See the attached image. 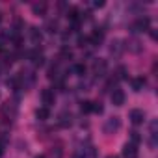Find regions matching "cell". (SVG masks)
<instances>
[{
	"label": "cell",
	"instance_id": "obj_8",
	"mask_svg": "<svg viewBox=\"0 0 158 158\" xmlns=\"http://www.w3.org/2000/svg\"><path fill=\"white\" fill-rule=\"evenodd\" d=\"M123 156H125V158H138V149H136V145L127 143V145L123 147Z\"/></svg>",
	"mask_w": 158,
	"mask_h": 158
},
{
	"label": "cell",
	"instance_id": "obj_3",
	"mask_svg": "<svg viewBox=\"0 0 158 158\" xmlns=\"http://www.w3.org/2000/svg\"><path fill=\"white\" fill-rule=\"evenodd\" d=\"M149 24H151L149 17H139V19L132 24V32H143V30L149 28Z\"/></svg>",
	"mask_w": 158,
	"mask_h": 158
},
{
	"label": "cell",
	"instance_id": "obj_7",
	"mask_svg": "<svg viewBox=\"0 0 158 158\" xmlns=\"http://www.w3.org/2000/svg\"><path fill=\"white\" fill-rule=\"evenodd\" d=\"M112 102H114L115 106H123V104H125V91H123V89H114V93H112Z\"/></svg>",
	"mask_w": 158,
	"mask_h": 158
},
{
	"label": "cell",
	"instance_id": "obj_16",
	"mask_svg": "<svg viewBox=\"0 0 158 158\" xmlns=\"http://www.w3.org/2000/svg\"><path fill=\"white\" fill-rule=\"evenodd\" d=\"M73 71H74L76 74H80V76H82V74L86 73V63H76V65L73 67Z\"/></svg>",
	"mask_w": 158,
	"mask_h": 158
},
{
	"label": "cell",
	"instance_id": "obj_19",
	"mask_svg": "<svg viewBox=\"0 0 158 158\" xmlns=\"http://www.w3.org/2000/svg\"><path fill=\"white\" fill-rule=\"evenodd\" d=\"M61 56H63V58H67V60H71V58H73V52H71V48H67V47H61Z\"/></svg>",
	"mask_w": 158,
	"mask_h": 158
},
{
	"label": "cell",
	"instance_id": "obj_14",
	"mask_svg": "<svg viewBox=\"0 0 158 158\" xmlns=\"http://www.w3.org/2000/svg\"><path fill=\"white\" fill-rule=\"evenodd\" d=\"M139 141H141L139 132H138V130H132V132H130V143H132V145H138Z\"/></svg>",
	"mask_w": 158,
	"mask_h": 158
},
{
	"label": "cell",
	"instance_id": "obj_24",
	"mask_svg": "<svg viewBox=\"0 0 158 158\" xmlns=\"http://www.w3.org/2000/svg\"><path fill=\"white\" fill-rule=\"evenodd\" d=\"M73 158H84V156H80V154H74V156H73Z\"/></svg>",
	"mask_w": 158,
	"mask_h": 158
},
{
	"label": "cell",
	"instance_id": "obj_17",
	"mask_svg": "<svg viewBox=\"0 0 158 158\" xmlns=\"http://www.w3.org/2000/svg\"><path fill=\"white\" fill-rule=\"evenodd\" d=\"M47 30H48L50 34L58 32V21H48V23H47Z\"/></svg>",
	"mask_w": 158,
	"mask_h": 158
},
{
	"label": "cell",
	"instance_id": "obj_25",
	"mask_svg": "<svg viewBox=\"0 0 158 158\" xmlns=\"http://www.w3.org/2000/svg\"><path fill=\"white\" fill-rule=\"evenodd\" d=\"M2 152H4V149H2V145H0V156H2Z\"/></svg>",
	"mask_w": 158,
	"mask_h": 158
},
{
	"label": "cell",
	"instance_id": "obj_6",
	"mask_svg": "<svg viewBox=\"0 0 158 158\" xmlns=\"http://www.w3.org/2000/svg\"><path fill=\"white\" fill-rule=\"evenodd\" d=\"M41 101H43V104L47 108L50 104H54V89H43L41 91Z\"/></svg>",
	"mask_w": 158,
	"mask_h": 158
},
{
	"label": "cell",
	"instance_id": "obj_12",
	"mask_svg": "<svg viewBox=\"0 0 158 158\" xmlns=\"http://www.w3.org/2000/svg\"><path fill=\"white\" fill-rule=\"evenodd\" d=\"M32 10H34L35 15H45V11H47V4H34Z\"/></svg>",
	"mask_w": 158,
	"mask_h": 158
},
{
	"label": "cell",
	"instance_id": "obj_1",
	"mask_svg": "<svg viewBox=\"0 0 158 158\" xmlns=\"http://www.w3.org/2000/svg\"><path fill=\"white\" fill-rule=\"evenodd\" d=\"M121 128V119L119 117H110L108 121H106V125H104V132L106 134H114V132H117Z\"/></svg>",
	"mask_w": 158,
	"mask_h": 158
},
{
	"label": "cell",
	"instance_id": "obj_2",
	"mask_svg": "<svg viewBox=\"0 0 158 158\" xmlns=\"http://www.w3.org/2000/svg\"><path fill=\"white\" fill-rule=\"evenodd\" d=\"M106 69H108L106 60H95V61H93V73H95L97 76H104V74H106Z\"/></svg>",
	"mask_w": 158,
	"mask_h": 158
},
{
	"label": "cell",
	"instance_id": "obj_10",
	"mask_svg": "<svg viewBox=\"0 0 158 158\" xmlns=\"http://www.w3.org/2000/svg\"><path fill=\"white\" fill-rule=\"evenodd\" d=\"M35 115H37V119H39V121H47V119L50 117V110H48L47 106H43V108H37Z\"/></svg>",
	"mask_w": 158,
	"mask_h": 158
},
{
	"label": "cell",
	"instance_id": "obj_5",
	"mask_svg": "<svg viewBox=\"0 0 158 158\" xmlns=\"http://www.w3.org/2000/svg\"><path fill=\"white\" fill-rule=\"evenodd\" d=\"M102 39H104V30H102V28H95V30L91 32V35L88 37V41L93 43V45H99Z\"/></svg>",
	"mask_w": 158,
	"mask_h": 158
},
{
	"label": "cell",
	"instance_id": "obj_22",
	"mask_svg": "<svg viewBox=\"0 0 158 158\" xmlns=\"http://www.w3.org/2000/svg\"><path fill=\"white\" fill-rule=\"evenodd\" d=\"M88 43V37L86 35H80V37H78V47H84Z\"/></svg>",
	"mask_w": 158,
	"mask_h": 158
},
{
	"label": "cell",
	"instance_id": "obj_4",
	"mask_svg": "<svg viewBox=\"0 0 158 158\" xmlns=\"http://www.w3.org/2000/svg\"><path fill=\"white\" fill-rule=\"evenodd\" d=\"M128 117H130V121L134 123V125H141L143 121H145V112L143 110H130V114H128Z\"/></svg>",
	"mask_w": 158,
	"mask_h": 158
},
{
	"label": "cell",
	"instance_id": "obj_11",
	"mask_svg": "<svg viewBox=\"0 0 158 158\" xmlns=\"http://www.w3.org/2000/svg\"><path fill=\"white\" fill-rule=\"evenodd\" d=\"M58 123H60V127H69V125L73 123V121H71V114L61 112V114H60V121H58Z\"/></svg>",
	"mask_w": 158,
	"mask_h": 158
},
{
	"label": "cell",
	"instance_id": "obj_21",
	"mask_svg": "<svg viewBox=\"0 0 158 158\" xmlns=\"http://www.w3.org/2000/svg\"><path fill=\"white\" fill-rule=\"evenodd\" d=\"M91 112H95V114H102V104H101V102H93Z\"/></svg>",
	"mask_w": 158,
	"mask_h": 158
},
{
	"label": "cell",
	"instance_id": "obj_15",
	"mask_svg": "<svg viewBox=\"0 0 158 158\" xmlns=\"http://www.w3.org/2000/svg\"><path fill=\"white\" fill-rule=\"evenodd\" d=\"M91 108H93V102H89V101H84V102L80 104L82 114H89V112H91Z\"/></svg>",
	"mask_w": 158,
	"mask_h": 158
},
{
	"label": "cell",
	"instance_id": "obj_27",
	"mask_svg": "<svg viewBox=\"0 0 158 158\" xmlns=\"http://www.w3.org/2000/svg\"><path fill=\"white\" fill-rule=\"evenodd\" d=\"M35 158H45V156H35Z\"/></svg>",
	"mask_w": 158,
	"mask_h": 158
},
{
	"label": "cell",
	"instance_id": "obj_20",
	"mask_svg": "<svg viewBox=\"0 0 158 158\" xmlns=\"http://www.w3.org/2000/svg\"><path fill=\"white\" fill-rule=\"evenodd\" d=\"M139 48H141V47H139V41H136V39H134V41H130V50L139 52Z\"/></svg>",
	"mask_w": 158,
	"mask_h": 158
},
{
	"label": "cell",
	"instance_id": "obj_26",
	"mask_svg": "<svg viewBox=\"0 0 158 158\" xmlns=\"http://www.w3.org/2000/svg\"><path fill=\"white\" fill-rule=\"evenodd\" d=\"M108 158H119V156H108Z\"/></svg>",
	"mask_w": 158,
	"mask_h": 158
},
{
	"label": "cell",
	"instance_id": "obj_18",
	"mask_svg": "<svg viewBox=\"0 0 158 158\" xmlns=\"http://www.w3.org/2000/svg\"><path fill=\"white\" fill-rule=\"evenodd\" d=\"M110 52H112V54H115V56H117V54L121 52V47H119V41H114V43H112V47H110Z\"/></svg>",
	"mask_w": 158,
	"mask_h": 158
},
{
	"label": "cell",
	"instance_id": "obj_23",
	"mask_svg": "<svg viewBox=\"0 0 158 158\" xmlns=\"http://www.w3.org/2000/svg\"><path fill=\"white\" fill-rule=\"evenodd\" d=\"M117 73H119V76H121V78H127V76H128V74H127V69H125V67H119V71H117Z\"/></svg>",
	"mask_w": 158,
	"mask_h": 158
},
{
	"label": "cell",
	"instance_id": "obj_9",
	"mask_svg": "<svg viewBox=\"0 0 158 158\" xmlns=\"http://www.w3.org/2000/svg\"><path fill=\"white\" fill-rule=\"evenodd\" d=\"M145 84H147V80H145L143 76H138V78H134V80H132V88H134V91H141Z\"/></svg>",
	"mask_w": 158,
	"mask_h": 158
},
{
	"label": "cell",
	"instance_id": "obj_13",
	"mask_svg": "<svg viewBox=\"0 0 158 158\" xmlns=\"http://www.w3.org/2000/svg\"><path fill=\"white\" fill-rule=\"evenodd\" d=\"M30 37H32L34 43H39V41H41V32H39L37 28H32V30H30Z\"/></svg>",
	"mask_w": 158,
	"mask_h": 158
}]
</instances>
